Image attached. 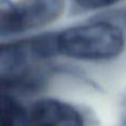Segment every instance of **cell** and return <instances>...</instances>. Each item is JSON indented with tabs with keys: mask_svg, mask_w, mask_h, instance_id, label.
Segmentation results:
<instances>
[{
	"mask_svg": "<svg viewBox=\"0 0 126 126\" xmlns=\"http://www.w3.org/2000/svg\"><path fill=\"white\" fill-rule=\"evenodd\" d=\"M58 54L83 61H105L124 50V33L115 23L97 21L72 27L55 34Z\"/></svg>",
	"mask_w": 126,
	"mask_h": 126,
	"instance_id": "1",
	"label": "cell"
},
{
	"mask_svg": "<svg viewBox=\"0 0 126 126\" xmlns=\"http://www.w3.org/2000/svg\"><path fill=\"white\" fill-rule=\"evenodd\" d=\"M29 126H84L81 113L66 102L42 98L28 111Z\"/></svg>",
	"mask_w": 126,
	"mask_h": 126,
	"instance_id": "2",
	"label": "cell"
},
{
	"mask_svg": "<svg viewBox=\"0 0 126 126\" xmlns=\"http://www.w3.org/2000/svg\"><path fill=\"white\" fill-rule=\"evenodd\" d=\"M65 0H21L15 3L17 32L41 28L62 15Z\"/></svg>",
	"mask_w": 126,
	"mask_h": 126,
	"instance_id": "3",
	"label": "cell"
},
{
	"mask_svg": "<svg viewBox=\"0 0 126 126\" xmlns=\"http://www.w3.org/2000/svg\"><path fill=\"white\" fill-rule=\"evenodd\" d=\"M0 126H29L28 110L9 94H0Z\"/></svg>",
	"mask_w": 126,
	"mask_h": 126,
	"instance_id": "4",
	"label": "cell"
},
{
	"mask_svg": "<svg viewBox=\"0 0 126 126\" xmlns=\"http://www.w3.org/2000/svg\"><path fill=\"white\" fill-rule=\"evenodd\" d=\"M15 33H18L15 3L10 0H0V38Z\"/></svg>",
	"mask_w": 126,
	"mask_h": 126,
	"instance_id": "5",
	"label": "cell"
},
{
	"mask_svg": "<svg viewBox=\"0 0 126 126\" xmlns=\"http://www.w3.org/2000/svg\"><path fill=\"white\" fill-rule=\"evenodd\" d=\"M118 1L120 0H75V2L81 8L89 9V10L106 8V7L112 6Z\"/></svg>",
	"mask_w": 126,
	"mask_h": 126,
	"instance_id": "6",
	"label": "cell"
}]
</instances>
